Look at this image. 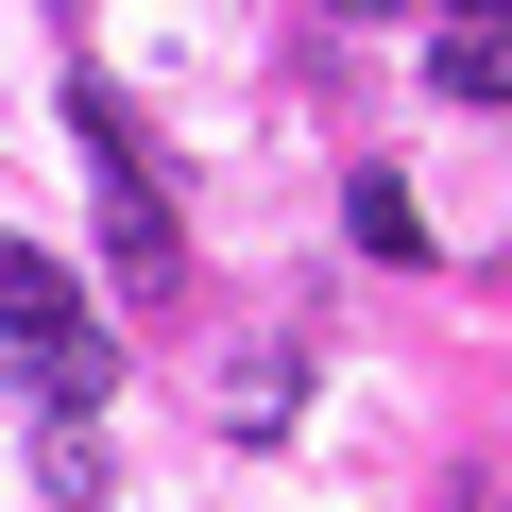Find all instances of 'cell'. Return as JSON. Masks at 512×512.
I'll return each mask as SVG.
<instances>
[{
    "mask_svg": "<svg viewBox=\"0 0 512 512\" xmlns=\"http://www.w3.org/2000/svg\"><path fill=\"white\" fill-rule=\"evenodd\" d=\"M0 342L35 359V410H103V376H120V342H103L86 291H69V256L18 239V222H0Z\"/></svg>",
    "mask_w": 512,
    "mask_h": 512,
    "instance_id": "obj_1",
    "label": "cell"
},
{
    "mask_svg": "<svg viewBox=\"0 0 512 512\" xmlns=\"http://www.w3.org/2000/svg\"><path fill=\"white\" fill-rule=\"evenodd\" d=\"M86 137H103V256H120L137 291H171V188H154V154H137V120L103 86H86Z\"/></svg>",
    "mask_w": 512,
    "mask_h": 512,
    "instance_id": "obj_2",
    "label": "cell"
},
{
    "mask_svg": "<svg viewBox=\"0 0 512 512\" xmlns=\"http://www.w3.org/2000/svg\"><path fill=\"white\" fill-rule=\"evenodd\" d=\"M444 18H478V0H444Z\"/></svg>",
    "mask_w": 512,
    "mask_h": 512,
    "instance_id": "obj_8",
    "label": "cell"
},
{
    "mask_svg": "<svg viewBox=\"0 0 512 512\" xmlns=\"http://www.w3.org/2000/svg\"><path fill=\"white\" fill-rule=\"evenodd\" d=\"M342 222H359V256H427V205H410L393 171H359V205H342Z\"/></svg>",
    "mask_w": 512,
    "mask_h": 512,
    "instance_id": "obj_5",
    "label": "cell"
},
{
    "mask_svg": "<svg viewBox=\"0 0 512 512\" xmlns=\"http://www.w3.org/2000/svg\"><path fill=\"white\" fill-rule=\"evenodd\" d=\"M325 18H410V0H325Z\"/></svg>",
    "mask_w": 512,
    "mask_h": 512,
    "instance_id": "obj_7",
    "label": "cell"
},
{
    "mask_svg": "<svg viewBox=\"0 0 512 512\" xmlns=\"http://www.w3.org/2000/svg\"><path fill=\"white\" fill-rule=\"evenodd\" d=\"M444 103H512V0L444 18Z\"/></svg>",
    "mask_w": 512,
    "mask_h": 512,
    "instance_id": "obj_3",
    "label": "cell"
},
{
    "mask_svg": "<svg viewBox=\"0 0 512 512\" xmlns=\"http://www.w3.org/2000/svg\"><path fill=\"white\" fill-rule=\"evenodd\" d=\"M222 427H239V444H274V427H291V359H239V410H222Z\"/></svg>",
    "mask_w": 512,
    "mask_h": 512,
    "instance_id": "obj_6",
    "label": "cell"
},
{
    "mask_svg": "<svg viewBox=\"0 0 512 512\" xmlns=\"http://www.w3.org/2000/svg\"><path fill=\"white\" fill-rule=\"evenodd\" d=\"M35 478H52V512H103V427L86 410H35Z\"/></svg>",
    "mask_w": 512,
    "mask_h": 512,
    "instance_id": "obj_4",
    "label": "cell"
}]
</instances>
